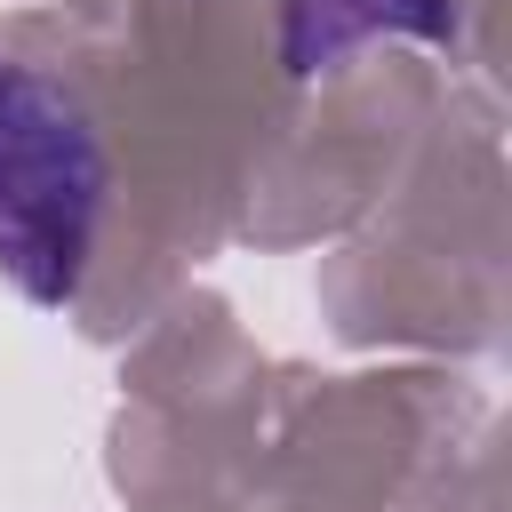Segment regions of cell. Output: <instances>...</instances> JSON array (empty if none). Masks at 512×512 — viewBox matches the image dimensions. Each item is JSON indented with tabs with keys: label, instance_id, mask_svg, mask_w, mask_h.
Here are the masks:
<instances>
[{
	"label": "cell",
	"instance_id": "cell-1",
	"mask_svg": "<svg viewBox=\"0 0 512 512\" xmlns=\"http://www.w3.org/2000/svg\"><path fill=\"white\" fill-rule=\"evenodd\" d=\"M104 208V144L80 96L0 64V272L32 304H72Z\"/></svg>",
	"mask_w": 512,
	"mask_h": 512
},
{
	"label": "cell",
	"instance_id": "cell-2",
	"mask_svg": "<svg viewBox=\"0 0 512 512\" xmlns=\"http://www.w3.org/2000/svg\"><path fill=\"white\" fill-rule=\"evenodd\" d=\"M376 32H424L440 40L448 32V0H288V72L312 80L328 64H344L360 40Z\"/></svg>",
	"mask_w": 512,
	"mask_h": 512
}]
</instances>
